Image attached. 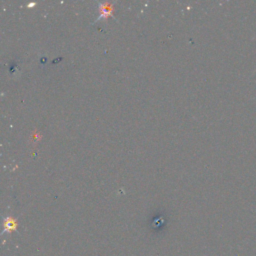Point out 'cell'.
I'll return each instance as SVG.
<instances>
[{
  "instance_id": "cell-1",
  "label": "cell",
  "mask_w": 256,
  "mask_h": 256,
  "mask_svg": "<svg viewBox=\"0 0 256 256\" xmlns=\"http://www.w3.org/2000/svg\"><path fill=\"white\" fill-rule=\"evenodd\" d=\"M98 5H99V10H100V15L96 18V21H98L100 19H103V18H107L112 14L113 7H112L111 4L98 2Z\"/></svg>"
},
{
  "instance_id": "cell-2",
  "label": "cell",
  "mask_w": 256,
  "mask_h": 256,
  "mask_svg": "<svg viewBox=\"0 0 256 256\" xmlns=\"http://www.w3.org/2000/svg\"><path fill=\"white\" fill-rule=\"evenodd\" d=\"M5 225L6 227H9V228H14L15 227V222L11 219H7L6 222H5Z\"/></svg>"
},
{
  "instance_id": "cell-3",
  "label": "cell",
  "mask_w": 256,
  "mask_h": 256,
  "mask_svg": "<svg viewBox=\"0 0 256 256\" xmlns=\"http://www.w3.org/2000/svg\"><path fill=\"white\" fill-rule=\"evenodd\" d=\"M255 71H256V70H255Z\"/></svg>"
}]
</instances>
